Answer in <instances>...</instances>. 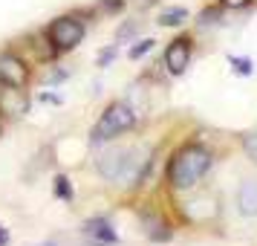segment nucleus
<instances>
[{
	"mask_svg": "<svg viewBox=\"0 0 257 246\" xmlns=\"http://www.w3.org/2000/svg\"><path fill=\"white\" fill-rule=\"evenodd\" d=\"M240 145H243V153H245V156H248V159L257 165V128L248 130V133H243Z\"/></svg>",
	"mask_w": 257,
	"mask_h": 246,
	"instance_id": "obj_17",
	"label": "nucleus"
},
{
	"mask_svg": "<svg viewBox=\"0 0 257 246\" xmlns=\"http://www.w3.org/2000/svg\"><path fill=\"white\" fill-rule=\"evenodd\" d=\"M228 67H231L234 75H240V78H248V75H254V61L248 58V55H228Z\"/></svg>",
	"mask_w": 257,
	"mask_h": 246,
	"instance_id": "obj_12",
	"label": "nucleus"
},
{
	"mask_svg": "<svg viewBox=\"0 0 257 246\" xmlns=\"http://www.w3.org/2000/svg\"><path fill=\"white\" fill-rule=\"evenodd\" d=\"M142 24H145V21H136V18H133V21H124V24L116 29V44H127V41H133V38L142 32Z\"/></svg>",
	"mask_w": 257,
	"mask_h": 246,
	"instance_id": "obj_15",
	"label": "nucleus"
},
{
	"mask_svg": "<svg viewBox=\"0 0 257 246\" xmlns=\"http://www.w3.org/2000/svg\"><path fill=\"white\" fill-rule=\"evenodd\" d=\"M67 75H70V72H67V70H55V72H52V75H49V84H58V81H64Z\"/></svg>",
	"mask_w": 257,
	"mask_h": 246,
	"instance_id": "obj_22",
	"label": "nucleus"
},
{
	"mask_svg": "<svg viewBox=\"0 0 257 246\" xmlns=\"http://www.w3.org/2000/svg\"><path fill=\"white\" fill-rule=\"evenodd\" d=\"M29 47L38 49V58H41V61H55V58H58L55 47L47 41V35H44V32H41V35H35V38H29Z\"/></svg>",
	"mask_w": 257,
	"mask_h": 246,
	"instance_id": "obj_14",
	"label": "nucleus"
},
{
	"mask_svg": "<svg viewBox=\"0 0 257 246\" xmlns=\"http://www.w3.org/2000/svg\"><path fill=\"white\" fill-rule=\"evenodd\" d=\"M197 26H199V29H217V26H222V6H220V3L202 9L199 18H197Z\"/></svg>",
	"mask_w": 257,
	"mask_h": 246,
	"instance_id": "obj_11",
	"label": "nucleus"
},
{
	"mask_svg": "<svg viewBox=\"0 0 257 246\" xmlns=\"http://www.w3.org/2000/svg\"><path fill=\"white\" fill-rule=\"evenodd\" d=\"M254 0H220L222 12H243V9H248Z\"/></svg>",
	"mask_w": 257,
	"mask_h": 246,
	"instance_id": "obj_20",
	"label": "nucleus"
},
{
	"mask_svg": "<svg viewBox=\"0 0 257 246\" xmlns=\"http://www.w3.org/2000/svg\"><path fill=\"white\" fill-rule=\"evenodd\" d=\"M116 58H118V44H113V47H107L98 52V67H110Z\"/></svg>",
	"mask_w": 257,
	"mask_h": 246,
	"instance_id": "obj_19",
	"label": "nucleus"
},
{
	"mask_svg": "<svg viewBox=\"0 0 257 246\" xmlns=\"http://www.w3.org/2000/svg\"><path fill=\"white\" fill-rule=\"evenodd\" d=\"M142 153L139 148H110L95 159V171L101 180L113 183V186H130L136 183L142 171Z\"/></svg>",
	"mask_w": 257,
	"mask_h": 246,
	"instance_id": "obj_2",
	"label": "nucleus"
},
{
	"mask_svg": "<svg viewBox=\"0 0 257 246\" xmlns=\"http://www.w3.org/2000/svg\"><path fill=\"white\" fill-rule=\"evenodd\" d=\"M47 41L55 47L58 55L72 52L81 47V41L87 38V21L81 12H70V15H58L55 21H49V26L44 29Z\"/></svg>",
	"mask_w": 257,
	"mask_h": 246,
	"instance_id": "obj_4",
	"label": "nucleus"
},
{
	"mask_svg": "<svg viewBox=\"0 0 257 246\" xmlns=\"http://www.w3.org/2000/svg\"><path fill=\"white\" fill-rule=\"evenodd\" d=\"M29 81H32L29 64L18 52H12V49L0 52V87H6V90H26Z\"/></svg>",
	"mask_w": 257,
	"mask_h": 246,
	"instance_id": "obj_5",
	"label": "nucleus"
},
{
	"mask_svg": "<svg viewBox=\"0 0 257 246\" xmlns=\"http://www.w3.org/2000/svg\"><path fill=\"white\" fill-rule=\"evenodd\" d=\"M153 44H156L153 38H139V41H133V47L127 49V58H130V61L145 58V55H148V52L153 49Z\"/></svg>",
	"mask_w": 257,
	"mask_h": 246,
	"instance_id": "obj_16",
	"label": "nucleus"
},
{
	"mask_svg": "<svg viewBox=\"0 0 257 246\" xmlns=\"http://www.w3.org/2000/svg\"><path fill=\"white\" fill-rule=\"evenodd\" d=\"M194 58V38L191 35H176L162 52V67L168 75H185Z\"/></svg>",
	"mask_w": 257,
	"mask_h": 246,
	"instance_id": "obj_6",
	"label": "nucleus"
},
{
	"mask_svg": "<svg viewBox=\"0 0 257 246\" xmlns=\"http://www.w3.org/2000/svg\"><path fill=\"white\" fill-rule=\"evenodd\" d=\"M139 113L127 105V102H110V105L98 113L95 125L90 128V142L93 145H104V142H113L118 136H124L133 125H136Z\"/></svg>",
	"mask_w": 257,
	"mask_h": 246,
	"instance_id": "obj_3",
	"label": "nucleus"
},
{
	"mask_svg": "<svg viewBox=\"0 0 257 246\" xmlns=\"http://www.w3.org/2000/svg\"><path fill=\"white\" fill-rule=\"evenodd\" d=\"M81 234L93 246H116L118 243L116 226H113V220H110V217H104V214L87 217V220L81 223Z\"/></svg>",
	"mask_w": 257,
	"mask_h": 246,
	"instance_id": "obj_7",
	"label": "nucleus"
},
{
	"mask_svg": "<svg viewBox=\"0 0 257 246\" xmlns=\"http://www.w3.org/2000/svg\"><path fill=\"white\" fill-rule=\"evenodd\" d=\"M38 99H41L44 105H61V102H64L58 93H38Z\"/></svg>",
	"mask_w": 257,
	"mask_h": 246,
	"instance_id": "obj_21",
	"label": "nucleus"
},
{
	"mask_svg": "<svg viewBox=\"0 0 257 246\" xmlns=\"http://www.w3.org/2000/svg\"><path fill=\"white\" fill-rule=\"evenodd\" d=\"M0 133H3V125H0Z\"/></svg>",
	"mask_w": 257,
	"mask_h": 246,
	"instance_id": "obj_26",
	"label": "nucleus"
},
{
	"mask_svg": "<svg viewBox=\"0 0 257 246\" xmlns=\"http://www.w3.org/2000/svg\"><path fill=\"white\" fill-rule=\"evenodd\" d=\"M142 3V9H148V6H153V3H156V0H139Z\"/></svg>",
	"mask_w": 257,
	"mask_h": 246,
	"instance_id": "obj_24",
	"label": "nucleus"
},
{
	"mask_svg": "<svg viewBox=\"0 0 257 246\" xmlns=\"http://www.w3.org/2000/svg\"><path fill=\"white\" fill-rule=\"evenodd\" d=\"M139 223H142V229H145V234H148V240H153V243H165V240L174 237V223L165 220L162 211L139 209Z\"/></svg>",
	"mask_w": 257,
	"mask_h": 246,
	"instance_id": "obj_8",
	"label": "nucleus"
},
{
	"mask_svg": "<svg viewBox=\"0 0 257 246\" xmlns=\"http://www.w3.org/2000/svg\"><path fill=\"white\" fill-rule=\"evenodd\" d=\"M52 191H55V197L64 200V203H72L75 200V188H72L70 177L67 174H55V180H52Z\"/></svg>",
	"mask_w": 257,
	"mask_h": 246,
	"instance_id": "obj_13",
	"label": "nucleus"
},
{
	"mask_svg": "<svg viewBox=\"0 0 257 246\" xmlns=\"http://www.w3.org/2000/svg\"><path fill=\"white\" fill-rule=\"evenodd\" d=\"M188 24V9L185 6H165L159 12V26H168V29H176V26Z\"/></svg>",
	"mask_w": 257,
	"mask_h": 246,
	"instance_id": "obj_10",
	"label": "nucleus"
},
{
	"mask_svg": "<svg viewBox=\"0 0 257 246\" xmlns=\"http://www.w3.org/2000/svg\"><path fill=\"white\" fill-rule=\"evenodd\" d=\"M41 246H58V240H49V243H41Z\"/></svg>",
	"mask_w": 257,
	"mask_h": 246,
	"instance_id": "obj_25",
	"label": "nucleus"
},
{
	"mask_svg": "<svg viewBox=\"0 0 257 246\" xmlns=\"http://www.w3.org/2000/svg\"><path fill=\"white\" fill-rule=\"evenodd\" d=\"M237 211L243 217H257V177H248L237 188Z\"/></svg>",
	"mask_w": 257,
	"mask_h": 246,
	"instance_id": "obj_9",
	"label": "nucleus"
},
{
	"mask_svg": "<svg viewBox=\"0 0 257 246\" xmlns=\"http://www.w3.org/2000/svg\"><path fill=\"white\" fill-rule=\"evenodd\" d=\"M124 6H127V0H101V3H98V12L101 15H118Z\"/></svg>",
	"mask_w": 257,
	"mask_h": 246,
	"instance_id": "obj_18",
	"label": "nucleus"
},
{
	"mask_svg": "<svg viewBox=\"0 0 257 246\" xmlns=\"http://www.w3.org/2000/svg\"><path fill=\"white\" fill-rule=\"evenodd\" d=\"M214 168V151L202 142H182L165 165V183L171 191H191Z\"/></svg>",
	"mask_w": 257,
	"mask_h": 246,
	"instance_id": "obj_1",
	"label": "nucleus"
},
{
	"mask_svg": "<svg viewBox=\"0 0 257 246\" xmlns=\"http://www.w3.org/2000/svg\"><path fill=\"white\" fill-rule=\"evenodd\" d=\"M0 246H9V229L0 226Z\"/></svg>",
	"mask_w": 257,
	"mask_h": 246,
	"instance_id": "obj_23",
	"label": "nucleus"
}]
</instances>
